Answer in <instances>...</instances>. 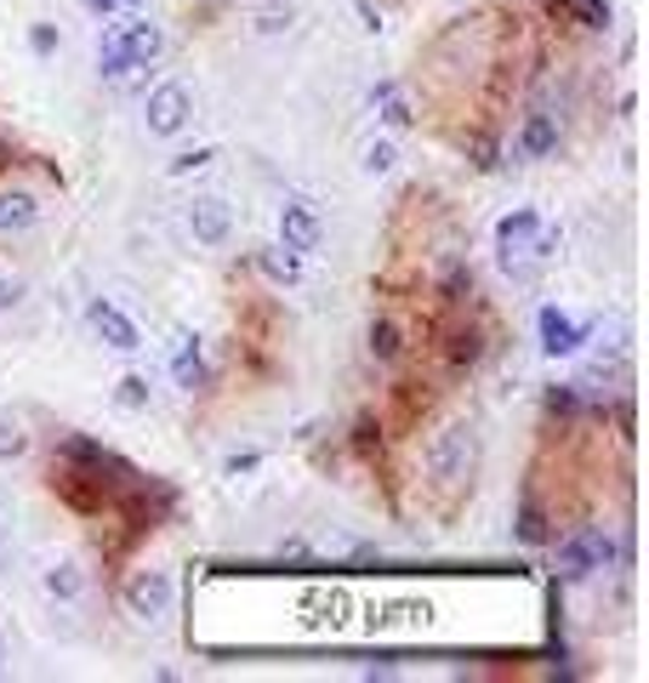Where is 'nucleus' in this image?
Instances as JSON below:
<instances>
[{"label":"nucleus","instance_id":"38","mask_svg":"<svg viewBox=\"0 0 649 683\" xmlns=\"http://www.w3.org/2000/svg\"><path fill=\"white\" fill-rule=\"evenodd\" d=\"M126 7H137V0H126Z\"/></svg>","mask_w":649,"mask_h":683},{"label":"nucleus","instance_id":"9","mask_svg":"<svg viewBox=\"0 0 649 683\" xmlns=\"http://www.w3.org/2000/svg\"><path fill=\"white\" fill-rule=\"evenodd\" d=\"M559 137H564V126H559L553 109H530L519 120V143H512V154H519V160H547L559 149Z\"/></svg>","mask_w":649,"mask_h":683},{"label":"nucleus","instance_id":"16","mask_svg":"<svg viewBox=\"0 0 649 683\" xmlns=\"http://www.w3.org/2000/svg\"><path fill=\"white\" fill-rule=\"evenodd\" d=\"M536 228H541V212H536V205H519V212H507V217L496 223V246H501V251H524Z\"/></svg>","mask_w":649,"mask_h":683},{"label":"nucleus","instance_id":"17","mask_svg":"<svg viewBox=\"0 0 649 683\" xmlns=\"http://www.w3.org/2000/svg\"><path fill=\"white\" fill-rule=\"evenodd\" d=\"M433 296L444 302V307H462V302H473V268L462 262V257H451L439 268V285H433Z\"/></svg>","mask_w":649,"mask_h":683},{"label":"nucleus","instance_id":"30","mask_svg":"<svg viewBox=\"0 0 649 683\" xmlns=\"http://www.w3.org/2000/svg\"><path fill=\"white\" fill-rule=\"evenodd\" d=\"M29 46L41 52V57H52V52H57V29H52V23H34V29H29Z\"/></svg>","mask_w":649,"mask_h":683},{"label":"nucleus","instance_id":"18","mask_svg":"<svg viewBox=\"0 0 649 683\" xmlns=\"http://www.w3.org/2000/svg\"><path fill=\"white\" fill-rule=\"evenodd\" d=\"M131 68H137V63H131V52H126V34L109 29V34H102V46H97V75L120 86V80L131 75Z\"/></svg>","mask_w":649,"mask_h":683},{"label":"nucleus","instance_id":"28","mask_svg":"<svg viewBox=\"0 0 649 683\" xmlns=\"http://www.w3.org/2000/svg\"><path fill=\"white\" fill-rule=\"evenodd\" d=\"M29 451V433L18 422H0V462H18Z\"/></svg>","mask_w":649,"mask_h":683},{"label":"nucleus","instance_id":"20","mask_svg":"<svg viewBox=\"0 0 649 683\" xmlns=\"http://www.w3.org/2000/svg\"><path fill=\"white\" fill-rule=\"evenodd\" d=\"M257 268L268 273L273 285H296V280H302V257H291L285 246H268V251H257Z\"/></svg>","mask_w":649,"mask_h":683},{"label":"nucleus","instance_id":"31","mask_svg":"<svg viewBox=\"0 0 649 683\" xmlns=\"http://www.w3.org/2000/svg\"><path fill=\"white\" fill-rule=\"evenodd\" d=\"M257 462H262L257 451H239V456H228V462H223V473H228V478H239V473H251Z\"/></svg>","mask_w":649,"mask_h":683},{"label":"nucleus","instance_id":"11","mask_svg":"<svg viewBox=\"0 0 649 683\" xmlns=\"http://www.w3.org/2000/svg\"><path fill=\"white\" fill-rule=\"evenodd\" d=\"M433 399H439V393H433L428 382H393V388H388V404H393V416H388V422H393L399 433L422 427V416L433 410Z\"/></svg>","mask_w":649,"mask_h":683},{"label":"nucleus","instance_id":"6","mask_svg":"<svg viewBox=\"0 0 649 683\" xmlns=\"http://www.w3.org/2000/svg\"><path fill=\"white\" fill-rule=\"evenodd\" d=\"M188 120H194V91L183 80H165V86L149 91V109H143L149 137H177Z\"/></svg>","mask_w":649,"mask_h":683},{"label":"nucleus","instance_id":"19","mask_svg":"<svg viewBox=\"0 0 649 683\" xmlns=\"http://www.w3.org/2000/svg\"><path fill=\"white\" fill-rule=\"evenodd\" d=\"M120 34H126V52H131V63H137V68H149V63L160 57V46H165V34H160V29H154L149 18H137V23H126Z\"/></svg>","mask_w":649,"mask_h":683},{"label":"nucleus","instance_id":"33","mask_svg":"<svg viewBox=\"0 0 649 683\" xmlns=\"http://www.w3.org/2000/svg\"><path fill=\"white\" fill-rule=\"evenodd\" d=\"M354 7H359V18H365V29H370V34L382 29V7H376V0H354Z\"/></svg>","mask_w":649,"mask_h":683},{"label":"nucleus","instance_id":"32","mask_svg":"<svg viewBox=\"0 0 649 683\" xmlns=\"http://www.w3.org/2000/svg\"><path fill=\"white\" fill-rule=\"evenodd\" d=\"M18 302H23V280H0V314L18 307Z\"/></svg>","mask_w":649,"mask_h":683},{"label":"nucleus","instance_id":"3","mask_svg":"<svg viewBox=\"0 0 649 683\" xmlns=\"http://www.w3.org/2000/svg\"><path fill=\"white\" fill-rule=\"evenodd\" d=\"M615 559H621V546H615V535L604 524H575V535L559 541V575L564 581H587V575L609 570Z\"/></svg>","mask_w":649,"mask_h":683},{"label":"nucleus","instance_id":"15","mask_svg":"<svg viewBox=\"0 0 649 683\" xmlns=\"http://www.w3.org/2000/svg\"><path fill=\"white\" fill-rule=\"evenodd\" d=\"M34 223H41V199H34L29 188L0 194V234H29Z\"/></svg>","mask_w":649,"mask_h":683},{"label":"nucleus","instance_id":"12","mask_svg":"<svg viewBox=\"0 0 649 683\" xmlns=\"http://www.w3.org/2000/svg\"><path fill=\"white\" fill-rule=\"evenodd\" d=\"M547 18L553 23H570V29H587V34H598V29H609V0H547Z\"/></svg>","mask_w":649,"mask_h":683},{"label":"nucleus","instance_id":"23","mask_svg":"<svg viewBox=\"0 0 649 683\" xmlns=\"http://www.w3.org/2000/svg\"><path fill=\"white\" fill-rule=\"evenodd\" d=\"M365 621H370V632H382V627H404V621H428V604H382V609H370L365 615Z\"/></svg>","mask_w":649,"mask_h":683},{"label":"nucleus","instance_id":"21","mask_svg":"<svg viewBox=\"0 0 649 683\" xmlns=\"http://www.w3.org/2000/svg\"><path fill=\"white\" fill-rule=\"evenodd\" d=\"M399 354H404V330L393 319H376L370 325V359L376 365H399Z\"/></svg>","mask_w":649,"mask_h":683},{"label":"nucleus","instance_id":"25","mask_svg":"<svg viewBox=\"0 0 649 683\" xmlns=\"http://www.w3.org/2000/svg\"><path fill=\"white\" fill-rule=\"evenodd\" d=\"M541 410H547L553 422H575V416H581V393H575V388H547Z\"/></svg>","mask_w":649,"mask_h":683},{"label":"nucleus","instance_id":"27","mask_svg":"<svg viewBox=\"0 0 649 683\" xmlns=\"http://www.w3.org/2000/svg\"><path fill=\"white\" fill-rule=\"evenodd\" d=\"M393 165H399V149L393 143H370L365 149V171H370V177H388Z\"/></svg>","mask_w":649,"mask_h":683},{"label":"nucleus","instance_id":"2","mask_svg":"<svg viewBox=\"0 0 649 683\" xmlns=\"http://www.w3.org/2000/svg\"><path fill=\"white\" fill-rule=\"evenodd\" d=\"M490 342H496L490 314H467V302L462 307H444V319L433 325V348H439V359H444V370H451V376H467V370L485 365Z\"/></svg>","mask_w":649,"mask_h":683},{"label":"nucleus","instance_id":"35","mask_svg":"<svg viewBox=\"0 0 649 683\" xmlns=\"http://www.w3.org/2000/svg\"><path fill=\"white\" fill-rule=\"evenodd\" d=\"M80 7H86V12H97V18H109V12L120 7V0H80Z\"/></svg>","mask_w":649,"mask_h":683},{"label":"nucleus","instance_id":"14","mask_svg":"<svg viewBox=\"0 0 649 683\" xmlns=\"http://www.w3.org/2000/svg\"><path fill=\"white\" fill-rule=\"evenodd\" d=\"M171 382L183 393L205 388V354H199V336H177V354H171Z\"/></svg>","mask_w":649,"mask_h":683},{"label":"nucleus","instance_id":"10","mask_svg":"<svg viewBox=\"0 0 649 683\" xmlns=\"http://www.w3.org/2000/svg\"><path fill=\"white\" fill-rule=\"evenodd\" d=\"M86 319H91V330H97L102 342H109V348H120V354H137V348H143V330H137L115 302H102V296H97V302L86 307Z\"/></svg>","mask_w":649,"mask_h":683},{"label":"nucleus","instance_id":"5","mask_svg":"<svg viewBox=\"0 0 649 683\" xmlns=\"http://www.w3.org/2000/svg\"><path fill=\"white\" fill-rule=\"evenodd\" d=\"M280 246L291 257H314L325 246V217L314 199H285L280 205Z\"/></svg>","mask_w":649,"mask_h":683},{"label":"nucleus","instance_id":"7","mask_svg":"<svg viewBox=\"0 0 649 683\" xmlns=\"http://www.w3.org/2000/svg\"><path fill=\"white\" fill-rule=\"evenodd\" d=\"M536 330H541V354L547 359H564V354H575L581 342H587V319H575V314H564V307H541L536 314Z\"/></svg>","mask_w":649,"mask_h":683},{"label":"nucleus","instance_id":"8","mask_svg":"<svg viewBox=\"0 0 649 683\" xmlns=\"http://www.w3.org/2000/svg\"><path fill=\"white\" fill-rule=\"evenodd\" d=\"M188 228H194L199 246H228V234H234V205H228L223 194H194Z\"/></svg>","mask_w":649,"mask_h":683},{"label":"nucleus","instance_id":"26","mask_svg":"<svg viewBox=\"0 0 649 683\" xmlns=\"http://www.w3.org/2000/svg\"><path fill=\"white\" fill-rule=\"evenodd\" d=\"M115 399H120L126 410H149V376H120Z\"/></svg>","mask_w":649,"mask_h":683},{"label":"nucleus","instance_id":"1","mask_svg":"<svg viewBox=\"0 0 649 683\" xmlns=\"http://www.w3.org/2000/svg\"><path fill=\"white\" fill-rule=\"evenodd\" d=\"M478 462H485V444H478L473 422H451L439 427L428 444V501L439 519H456L467 507L473 485H478Z\"/></svg>","mask_w":649,"mask_h":683},{"label":"nucleus","instance_id":"29","mask_svg":"<svg viewBox=\"0 0 649 683\" xmlns=\"http://www.w3.org/2000/svg\"><path fill=\"white\" fill-rule=\"evenodd\" d=\"M217 154L212 149H194V154H177V160H171V177H188V171H199V165H212Z\"/></svg>","mask_w":649,"mask_h":683},{"label":"nucleus","instance_id":"37","mask_svg":"<svg viewBox=\"0 0 649 683\" xmlns=\"http://www.w3.org/2000/svg\"><path fill=\"white\" fill-rule=\"evenodd\" d=\"M0 672H7V638H0Z\"/></svg>","mask_w":649,"mask_h":683},{"label":"nucleus","instance_id":"34","mask_svg":"<svg viewBox=\"0 0 649 683\" xmlns=\"http://www.w3.org/2000/svg\"><path fill=\"white\" fill-rule=\"evenodd\" d=\"M307 553V541L302 535H291V541H280V559H302Z\"/></svg>","mask_w":649,"mask_h":683},{"label":"nucleus","instance_id":"22","mask_svg":"<svg viewBox=\"0 0 649 683\" xmlns=\"http://www.w3.org/2000/svg\"><path fill=\"white\" fill-rule=\"evenodd\" d=\"M46 593H52L57 604H75V598L86 593V570H80V564H52V570H46Z\"/></svg>","mask_w":649,"mask_h":683},{"label":"nucleus","instance_id":"4","mask_svg":"<svg viewBox=\"0 0 649 683\" xmlns=\"http://www.w3.org/2000/svg\"><path fill=\"white\" fill-rule=\"evenodd\" d=\"M171 598H177V581H171L165 570H137L120 587V604H126L131 621H160V615L171 609Z\"/></svg>","mask_w":649,"mask_h":683},{"label":"nucleus","instance_id":"24","mask_svg":"<svg viewBox=\"0 0 649 683\" xmlns=\"http://www.w3.org/2000/svg\"><path fill=\"white\" fill-rule=\"evenodd\" d=\"M354 456L370 462V467L382 462V422H376V416H359L354 422Z\"/></svg>","mask_w":649,"mask_h":683},{"label":"nucleus","instance_id":"36","mask_svg":"<svg viewBox=\"0 0 649 683\" xmlns=\"http://www.w3.org/2000/svg\"><path fill=\"white\" fill-rule=\"evenodd\" d=\"M12 165V149H7V137H0V171H7Z\"/></svg>","mask_w":649,"mask_h":683},{"label":"nucleus","instance_id":"13","mask_svg":"<svg viewBox=\"0 0 649 683\" xmlns=\"http://www.w3.org/2000/svg\"><path fill=\"white\" fill-rule=\"evenodd\" d=\"M512 535H519L524 546H547V541H553L559 530H553V519H547V507L524 490L519 496V512H512Z\"/></svg>","mask_w":649,"mask_h":683}]
</instances>
